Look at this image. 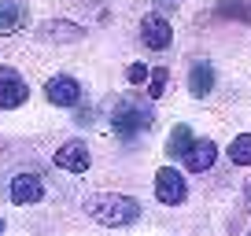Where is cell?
<instances>
[{
	"instance_id": "9c48e42d",
	"label": "cell",
	"mask_w": 251,
	"mask_h": 236,
	"mask_svg": "<svg viewBox=\"0 0 251 236\" xmlns=\"http://www.w3.org/2000/svg\"><path fill=\"white\" fill-rule=\"evenodd\" d=\"M89 163H93V155H89V148L81 141H67L59 151H55V166L59 170H71V173H85Z\"/></svg>"
},
{
	"instance_id": "5b68a950",
	"label": "cell",
	"mask_w": 251,
	"mask_h": 236,
	"mask_svg": "<svg viewBox=\"0 0 251 236\" xmlns=\"http://www.w3.org/2000/svg\"><path fill=\"white\" fill-rule=\"evenodd\" d=\"M26 81H23V74L19 71H11V67H0V107L4 111H15V107H23L26 103Z\"/></svg>"
},
{
	"instance_id": "e0dca14e",
	"label": "cell",
	"mask_w": 251,
	"mask_h": 236,
	"mask_svg": "<svg viewBox=\"0 0 251 236\" xmlns=\"http://www.w3.org/2000/svg\"><path fill=\"white\" fill-rule=\"evenodd\" d=\"M126 78L133 81V85H141V81H148V67L144 63H129L126 67Z\"/></svg>"
},
{
	"instance_id": "7a4b0ae2",
	"label": "cell",
	"mask_w": 251,
	"mask_h": 236,
	"mask_svg": "<svg viewBox=\"0 0 251 236\" xmlns=\"http://www.w3.org/2000/svg\"><path fill=\"white\" fill-rule=\"evenodd\" d=\"M111 126H115V133L122 137V141H133L141 129L151 126V111H144L141 103H133V100H118L115 111H111Z\"/></svg>"
},
{
	"instance_id": "8992f818",
	"label": "cell",
	"mask_w": 251,
	"mask_h": 236,
	"mask_svg": "<svg viewBox=\"0 0 251 236\" xmlns=\"http://www.w3.org/2000/svg\"><path fill=\"white\" fill-rule=\"evenodd\" d=\"M141 41H144V48H151V52H163V48H170V41H174V26L166 23L163 15H144Z\"/></svg>"
},
{
	"instance_id": "ffe728a7",
	"label": "cell",
	"mask_w": 251,
	"mask_h": 236,
	"mask_svg": "<svg viewBox=\"0 0 251 236\" xmlns=\"http://www.w3.org/2000/svg\"><path fill=\"white\" fill-rule=\"evenodd\" d=\"M248 236H251V233H248Z\"/></svg>"
},
{
	"instance_id": "7c38bea8",
	"label": "cell",
	"mask_w": 251,
	"mask_h": 236,
	"mask_svg": "<svg viewBox=\"0 0 251 236\" xmlns=\"http://www.w3.org/2000/svg\"><path fill=\"white\" fill-rule=\"evenodd\" d=\"M211 89H214L211 63H192V71H188V93L196 96V100H203V96H211Z\"/></svg>"
},
{
	"instance_id": "30bf717a",
	"label": "cell",
	"mask_w": 251,
	"mask_h": 236,
	"mask_svg": "<svg viewBox=\"0 0 251 236\" xmlns=\"http://www.w3.org/2000/svg\"><path fill=\"white\" fill-rule=\"evenodd\" d=\"M26 23H30V11H26L23 0H0V33L4 37L19 33Z\"/></svg>"
},
{
	"instance_id": "5bb4252c",
	"label": "cell",
	"mask_w": 251,
	"mask_h": 236,
	"mask_svg": "<svg viewBox=\"0 0 251 236\" xmlns=\"http://www.w3.org/2000/svg\"><path fill=\"white\" fill-rule=\"evenodd\" d=\"M218 15L233 23H251V0H218Z\"/></svg>"
},
{
	"instance_id": "ba28073f",
	"label": "cell",
	"mask_w": 251,
	"mask_h": 236,
	"mask_svg": "<svg viewBox=\"0 0 251 236\" xmlns=\"http://www.w3.org/2000/svg\"><path fill=\"white\" fill-rule=\"evenodd\" d=\"M11 203H19V207H30V203H37L41 196H45V185H41V177L37 173H15L11 177Z\"/></svg>"
},
{
	"instance_id": "9a60e30c",
	"label": "cell",
	"mask_w": 251,
	"mask_h": 236,
	"mask_svg": "<svg viewBox=\"0 0 251 236\" xmlns=\"http://www.w3.org/2000/svg\"><path fill=\"white\" fill-rule=\"evenodd\" d=\"M229 159H233L236 166H251V133L233 137V144H229Z\"/></svg>"
},
{
	"instance_id": "52a82bcc",
	"label": "cell",
	"mask_w": 251,
	"mask_h": 236,
	"mask_svg": "<svg viewBox=\"0 0 251 236\" xmlns=\"http://www.w3.org/2000/svg\"><path fill=\"white\" fill-rule=\"evenodd\" d=\"M37 37L41 41H52V45H78L85 37L78 23H67V19H48V23L37 26Z\"/></svg>"
},
{
	"instance_id": "2e32d148",
	"label": "cell",
	"mask_w": 251,
	"mask_h": 236,
	"mask_svg": "<svg viewBox=\"0 0 251 236\" xmlns=\"http://www.w3.org/2000/svg\"><path fill=\"white\" fill-rule=\"evenodd\" d=\"M166 81H170V71H166V67L148 71V96H151V100H159V96L166 93Z\"/></svg>"
},
{
	"instance_id": "6da1fadb",
	"label": "cell",
	"mask_w": 251,
	"mask_h": 236,
	"mask_svg": "<svg viewBox=\"0 0 251 236\" xmlns=\"http://www.w3.org/2000/svg\"><path fill=\"white\" fill-rule=\"evenodd\" d=\"M85 214L107 229H122L141 218V203L122 192H93V196H85Z\"/></svg>"
},
{
	"instance_id": "8fae6325",
	"label": "cell",
	"mask_w": 251,
	"mask_h": 236,
	"mask_svg": "<svg viewBox=\"0 0 251 236\" xmlns=\"http://www.w3.org/2000/svg\"><path fill=\"white\" fill-rule=\"evenodd\" d=\"M214 159H218V148H214L211 141H192V148L185 151V166L192 173H203L214 166Z\"/></svg>"
},
{
	"instance_id": "ac0fdd59",
	"label": "cell",
	"mask_w": 251,
	"mask_h": 236,
	"mask_svg": "<svg viewBox=\"0 0 251 236\" xmlns=\"http://www.w3.org/2000/svg\"><path fill=\"white\" fill-rule=\"evenodd\" d=\"M0 233H4V218H0Z\"/></svg>"
},
{
	"instance_id": "4fadbf2b",
	"label": "cell",
	"mask_w": 251,
	"mask_h": 236,
	"mask_svg": "<svg viewBox=\"0 0 251 236\" xmlns=\"http://www.w3.org/2000/svg\"><path fill=\"white\" fill-rule=\"evenodd\" d=\"M192 141H196V137H192L188 126H174V133L166 137V155L170 159H185V151L192 148Z\"/></svg>"
},
{
	"instance_id": "d6986e66",
	"label": "cell",
	"mask_w": 251,
	"mask_h": 236,
	"mask_svg": "<svg viewBox=\"0 0 251 236\" xmlns=\"http://www.w3.org/2000/svg\"><path fill=\"white\" fill-rule=\"evenodd\" d=\"M170 4H174V0H170Z\"/></svg>"
},
{
	"instance_id": "3957f363",
	"label": "cell",
	"mask_w": 251,
	"mask_h": 236,
	"mask_svg": "<svg viewBox=\"0 0 251 236\" xmlns=\"http://www.w3.org/2000/svg\"><path fill=\"white\" fill-rule=\"evenodd\" d=\"M155 196H159V203H166V207L185 203L188 189H185V177H181L174 166H163V170L155 173Z\"/></svg>"
},
{
	"instance_id": "277c9868",
	"label": "cell",
	"mask_w": 251,
	"mask_h": 236,
	"mask_svg": "<svg viewBox=\"0 0 251 236\" xmlns=\"http://www.w3.org/2000/svg\"><path fill=\"white\" fill-rule=\"evenodd\" d=\"M45 96H48V103H55V107H78L81 103V85L71 78V74H55V78H48Z\"/></svg>"
}]
</instances>
